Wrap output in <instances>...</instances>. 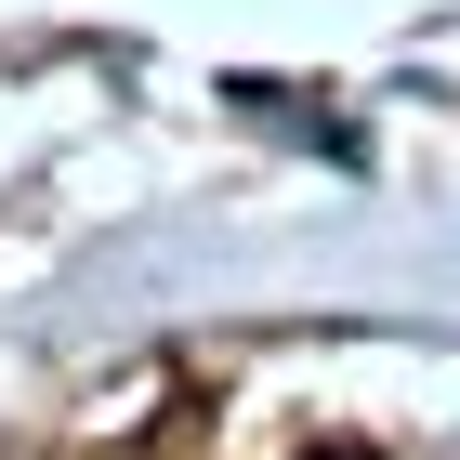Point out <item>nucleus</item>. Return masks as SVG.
Listing matches in <instances>:
<instances>
[{
    "instance_id": "f257e3e1",
    "label": "nucleus",
    "mask_w": 460,
    "mask_h": 460,
    "mask_svg": "<svg viewBox=\"0 0 460 460\" xmlns=\"http://www.w3.org/2000/svg\"><path fill=\"white\" fill-rule=\"evenodd\" d=\"M303 460H368V447H303Z\"/></svg>"
}]
</instances>
